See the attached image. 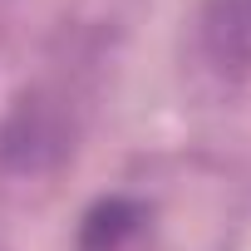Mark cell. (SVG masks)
<instances>
[{
  "label": "cell",
  "instance_id": "2",
  "mask_svg": "<svg viewBox=\"0 0 251 251\" xmlns=\"http://www.w3.org/2000/svg\"><path fill=\"white\" fill-rule=\"evenodd\" d=\"M148 222V207L133 197H103L84 212L79 226V251H123Z\"/></svg>",
  "mask_w": 251,
  "mask_h": 251
},
{
  "label": "cell",
  "instance_id": "1",
  "mask_svg": "<svg viewBox=\"0 0 251 251\" xmlns=\"http://www.w3.org/2000/svg\"><path fill=\"white\" fill-rule=\"evenodd\" d=\"M202 50H207L217 74H246L251 69V0H207Z\"/></svg>",
  "mask_w": 251,
  "mask_h": 251
}]
</instances>
